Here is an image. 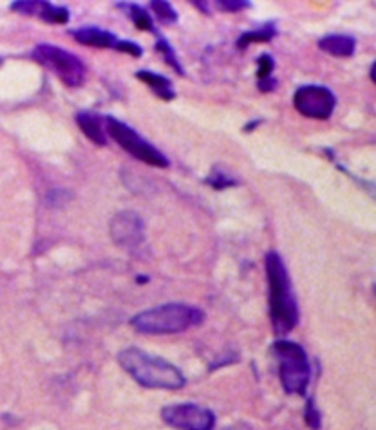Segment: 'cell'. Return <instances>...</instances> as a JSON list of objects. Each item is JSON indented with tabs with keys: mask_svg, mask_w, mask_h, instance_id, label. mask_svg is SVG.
Here are the masks:
<instances>
[{
	"mask_svg": "<svg viewBox=\"0 0 376 430\" xmlns=\"http://www.w3.org/2000/svg\"><path fill=\"white\" fill-rule=\"evenodd\" d=\"M261 123H262V119H255V121H252V123H246L245 132H252L255 127H257V125H261Z\"/></svg>",
	"mask_w": 376,
	"mask_h": 430,
	"instance_id": "cell-25",
	"label": "cell"
},
{
	"mask_svg": "<svg viewBox=\"0 0 376 430\" xmlns=\"http://www.w3.org/2000/svg\"><path fill=\"white\" fill-rule=\"evenodd\" d=\"M295 109L306 118L327 119L335 112L336 98L331 90L322 85H302L295 90Z\"/></svg>",
	"mask_w": 376,
	"mask_h": 430,
	"instance_id": "cell-7",
	"label": "cell"
},
{
	"mask_svg": "<svg viewBox=\"0 0 376 430\" xmlns=\"http://www.w3.org/2000/svg\"><path fill=\"white\" fill-rule=\"evenodd\" d=\"M206 183H208L210 186L216 190H225V189H230V186H235L237 181L233 179V177L226 176V174L223 172V170H219V168H213L212 174L206 177Z\"/></svg>",
	"mask_w": 376,
	"mask_h": 430,
	"instance_id": "cell-19",
	"label": "cell"
},
{
	"mask_svg": "<svg viewBox=\"0 0 376 430\" xmlns=\"http://www.w3.org/2000/svg\"><path fill=\"white\" fill-rule=\"evenodd\" d=\"M118 8L123 9L125 15H129V18L134 22L138 29H141V31H148V33H158V31H155L154 20H152L151 13H148L147 9L139 8V6L136 4H127V2H119Z\"/></svg>",
	"mask_w": 376,
	"mask_h": 430,
	"instance_id": "cell-15",
	"label": "cell"
},
{
	"mask_svg": "<svg viewBox=\"0 0 376 430\" xmlns=\"http://www.w3.org/2000/svg\"><path fill=\"white\" fill-rule=\"evenodd\" d=\"M161 418L167 425L177 430H213L216 416L212 410L196 403H176L161 410Z\"/></svg>",
	"mask_w": 376,
	"mask_h": 430,
	"instance_id": "cell-8",
	"label": "cell"
},
{
	"mask_svg": "<svg viewBox=\"0 0 376 430\" xmlns=\"http://www.w3.org/2000/svg\"><path fill=\"white\" fill-rule=\"evenodd\" d=\"M33 58L45 69H49L54 76H58L67 87H80L86 82V64L71 51L51 44H40L35 47Z\"/></svg>",
	"mask_w": 376,
	"mask_h": 430,
	"instance_id": "cell-6",
	"label": "cell"
},
{
	"mask_svg": "<svg viewBox=\"0 0 376 430\" xmlns=\"http://www.w3.org/2000/svg\"><path fill=\"white\" fill-rule=\"evenodd\" d=\"M118 364L127 371L129 376L147 389L176 390L187 381L176 365L138 347L123 349L118 354Z\"/></svg>",
	"mask_w": 376,
	"mask_h": 430,
	"instance_id": "cell-2",
	"label": "cell"
},
{
	"mask_svg": "<svg viewBox=\"0 0 376 430\" xmlns=\"http://www.w3.org/2000/svg\"><path fill=\"white\" fill-rule=\"evenodd\" d=\"M304 422L310 426L311 430H320L322 426V416H320V410L317 409L313 398H310L306 402V409H304Z\"/></svg>",
	"mask_w": 376,
	"mask_h": 430,
	"instance_id": "cell-20",
	"label": "cell"
},
{
	"mask_svg": "<svg viewBox=\"0 0 376 430\" xmlns=\"http://www.w3.org/2000/svg\"><path fill=\"white\" fill-rule=\"evenodd\" d=\"M271 349L277 357L278 376L284 390L304 396L310 386L311 369L302 345L290 340H277Z\"/></svg>",
	"mask_w": 376,
	"mask_h": 430,
	"instance_id": "cell-4",
	"label": "cell"
},
{
	"mask_svg": "<svg viewBox=\"0 0 376 430\" xmlns=\"http://www.w3.org/2000/svg\"><path fill=\"white\" fill-rule=\"evenodd\" d=\"M205 320L201 309L187 304H163L141 311L131 320V326L143 335H174L199 326Z\"/></svg>",
	"mask_w": 376,
	"mask_h": 430,
	"instance_id": "cell-3",
	"label": "cell"
},
{
	"mask_svg": "<svg viewBox=\"0 0 376 430\" xmlns=\"http://www.w3.org/2000/svg\"><path fill=\"white\" fill-rule=\"evenodd\" d=\"M103 119H105L107 136H111L112 140H114L123 150L129 152L132 157L158 168H167L168 165H170V161L167 160L163 152L158 150V148L148 143L145 138H141L134 129L129 127L127 123L119 121V119L112 118V116H105Z\"/></svg>",
	"mask_w": 376,
	"mask_h": 430,
	"instance_id": "cell-5",
	"label": "cell"
},
{
	"mask_svg": "<svg viewBox=\"0 0 376 430\" xmlns=\"http://www.w3.org/2000/svg\"><path fill=\"white\" fill-rule=\"evenodd\" d=\"M151 9L154 11V15L158 17V20H160L161 24H176L177 22V13L176 9L172 8L170 2L154 0V2H151Z\"/></svg>",
	"mask_w": 376,
	"mask_h": 430,
	"instance_id": "cell-18",
	"label": "cell"
},
{
	"mask_svg": "<svg viewBox=\"0 0 376 430\" xmlns=\"http://www.w3.org/2000/svg\"><path fill=\"white\" fill-rule=\"evenodd\" d=\"M71 37L78 44L87 45V47H96V49H114L118 47L119 38L116 35L109 33L105 29L96 28V25H83V28L71 29Z\"/></svg>",
	"mask_w": 376,
	"mask_h": 430,
	"instance_id": "cell-11",
	"label": "cell"
},
{
	"mask_svg": "<svg viewBox=\"0 0 376 430\" xmlns=\"http://www.w3.org/2000/svg\"><path fill=\"white\" fill-rule=\"evenodd\" d=\"M319 47L331 56H353L356 51V42L348 35H327L319 40Z\"/></svg>",
	"mask_w": 376,
	"mask_h": 430,
	"instance_id": "cell-14",
	"label": "cell"
},
{
	"mask_svg": "<svg viewBox=\"0 0 376 430\" xmlns=\"http://www.w3.org/2000/svg\"><path fill=\"white\" fill-rule=\"evenodd\" d=\"M0 64H2V58H0Z\"/></svg>",
	"mask_w": 376,
	"mask_h": 430,
	"instance_id": "cell-28",
	"label": "cell"
},
{
	"mask_svg": "<svg viewBox=\"0 0 376 430\" xmlns=\"http://www.w3.org/2000/svg\"><path fill=\"white\" fill-rule=\"evenodd\" d=\"M266 275L270 284L271 326L277 335H288L299 324V304L291 287L286 264L275 251L266 255Z\"/></svg>",
	"mask_w": 376,
	"mask_h": 430,
	"instance_id": "cell-1",
	"label": "cell"
},
{
	"mask_svg": "<svg viewBox=\"0 0 376 430\" xmlns=\"http://www.w3.org/2000/svg\"><path fill=\"white\" fill-rule=\"evenodd\" d=\"M76 123L78 127H80V131H82L93 143L100 145V147H105L107 132H105V119H103V116L90 111H82L76 114Z\"/></svg>",
	"mask_w": 376,
	"mask_h": 430,
	"instance_id": "cell-12",
	"label": "cell"
},
{
	"mask_svg": "<svg viewBox=\"0 0 376 430\" xmlns=\"http://www.w3.org/2000/svg\"><path fill=\"white\" fill-rule=\"evenodd\" d=\"M116 51H119V53H127L134 58H139L143 54V49H141L138 44H134L132 40H123V38H119V44L118 47H116Z\"/></svg>",
	"mask_w": 376,
	"mask_h": 430,
	"instance_id": "cell-23",
	"label": "cell"
},
{
	"mask_svg": "<svg viewBox=\"0 0 376 430\" xmlns=\"http://www.w3.org/2000/svg\"><path fill=\"white\" fill-rule=\"evenodd\" d=\"M277 37V28L274 22H268L264 25H259L254 31H246L239 37L237 47L239 49H246L249 44H259V42H270Z\"/></svg>",
	"mask_w": 376,
	"mask_h": 430,
	"instance_id": "cell-16",
	"label": "cell"
},
{
	"mask_svg": "<svg viewBox=\"0 0 376 430\" xmlns=\"http://www.w3.org/2000/svg\"><path fill=\"white\" fill-rule=\"evenodd\" d=\"M13 11L28 15V17H38L47 24H67L71 18L69 9L61 6H53L51 2H40V0H18L11 4Z\"/></svg>",
	"mask_w": 376,
	"mask_h": 430,
	"instance_id": "cell-10",
	"label": "cell"
},
{
	"mask_svg": "<svg viewBox=\"0 0 376 430\" xmlns=\"http://www.w3.org/2000/svg\"><path fill=\"white\" fill-rule=\"evenodd\" d=\"M277 85H278V82L275 78H262V80H259V90H261V92H271V90H275L277 89Z\"/></svg>",
	"mask_w": 376,
	"mask_h": 430,
	"instance_id": "cell-24",
	"label": "cell"
},
{
	"mask_svg": "<svg viewBox=\"0 0 376 430\" xmlns=\"http://www.w3.org/2000/svg\"><path fill=\"white\" fill-rule=\"evenodd\" d=\"M217 8L223 9L225 13H237L242 9L252 8V2H246V0H221L217 2Z\"/></svg>",
	"mask_w": 376,
	"mask_h": 430,
	"instance_id": "cell-22",
	"label": "cell"
},
{
	"mask_svg": "<svg viewBox=\"0 0 376 430\" xmlns=\"http://www.w3.org/2000/svg\"><path fill=\"white\" fill-rule=\"evenodd\" d=\"M136 78L141 80V82H143L148 89H152V92H154L158 98L167 100V102H170V100L176 98V89H174V85H172L170 80H168L167 76H163V74L141 69L136 73Z\"/></svg>",
	"mask_w": 376,
	"mask_h": 430,
	"instance_id": "cell-13",
	"label": "cell"
},
{
	"mask_svg": "<svg viewBox=\"0 0 376 430\" xmlns=\"http://www.w3.org/2000/svg\"><path fill=\"white\" fill-rule=\"evenodd\" d=\"M371 80H372V82H375V80H376L375 78V64H372V66H371Z\"/></svg>",
	"mask_w": 376,
	"mask_h": 430,
	"instance_id": "cell-27",
	"label": "cell"
},
{
	"mask_svg": "<svg viewBox=\"0 0 376 430\" xmlns=\"http://www.w3.org/2000/svg\"><path fill=\"white\" fill-rule=\"evenodd\" d=\"M112 241L123 248H138L145 241V225L138 213L119 212L111 221Z\"/></svg>",
	"mask_w": 376,
	"mask_h": 430,
	"instance_id": "cell-9",
	"label": "cell"
},
{
	"mask_svg": "<svg viewBox=\"0 0 376 430\" xmlns=\"http://www.w3.org/2000/svg\"><path fill=\"white\" fill-rule=\"evenodd\" d=\"M275 69V60L270 54H261L257 58V76L259 80L262 78H270L271 71Z\"/></svg>",
	"mask_w": 376,
	"mask_h": 430,
	"instance_id": "cell-21",
	"label": "cell"
},
{
	"mask_svg": "<svg viewBox=\"0 0 376 430\" xmlns=\"http://www.w3.org/2000/svg\"><path fill=\"white\" fill-rule=\"evenodd\" d=\"M192 4L196 6V8H199L201 13H208V6L203 4V2H192Z\"/></svg>",
	"mask_w": 376,
	"mask_h": 430,
	"instance_id": "cell-26",
	"label": "cell"
},
{
	"mask_svg": "<svg viewBox=\"0 0 376 430\" xmlns=\"http://www.w3.org/2000/svg\"><path fill=\"white\" fill-rule=\"evenodd\" d=\"M155 37H158V40H155V49H158V53L161 54V58L165 60V64L170 66L177 74L184 76V69H183V66H181V61H180V58H177L174 47L168 44V40L163 37V35L155 33Z\"/></svg>",
	"mask_w": 376,
	"mask_h": 430,
	"instance_id": "cell-17",
	"label": "cell"
}]
</instances>
